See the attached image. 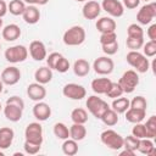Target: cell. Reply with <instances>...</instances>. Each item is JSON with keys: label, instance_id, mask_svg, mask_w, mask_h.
<instances>
[{"label": "cell", "instance_id": "f1b7e54d", "mask_svg": "<svg viewBox=\"0 0 156 156\" xmlns=\"http://www.w3.org/2000/svg\"><path fill=\"white\" fill-rule=\"evenodd\" d=\"M26 10V4L23 0H11L7 5V11H10L13 16H22V13Z\"/></svg>", "mask_w": 156, "mask_h": 156}, {"label": "cell", "instance_id": "ab89813d", "mask_svg": "<svg viewBox=\"0 0 156 156\" xmlns=\"http://www.w3.org/2000/svg\"><path fill=\"white\" fill-rule=\"evenodd\" d=\"M143 51H144V55L146 57H154L156 55V41L149 40V41L144 43Z\"/></svg>", "mask_w": 156, "mask_h": 156}, {"label": "cell", "instance_id": "5b68a950", "mask_svg": "<svg viewBox=\"0 0 156 156\" xmlns=\"http://www.w3.org/2000/svg\"><path fill=\"white\" fill-rule=\"evenodd\" d=\"M118 84L121 85V88L123 89V93H127V94H130L135 90V88L138 87L139 84V76H138V72L134 71V69H128L126 71L122 77L119 78L118 80Z\"/></svg>", "mask_w": 156, "mask_h": 156}, {"label": "cell", "instance_id": "6da1fadb", "mask_svg": "<svg viewBox=\"0 0 156 156\" xmlns=\"http://www.w3.org/2000/svg\"><path fill=\"white\" fill-rule=\"evenodd\" d=\"M126 60H127L128 65L132 66L134 68V71H136L138 73H146L150 68L149 58L144 54L139 52L138 50H130L127 54Z\"/></svg>", "mask_w": 156, "mask_h": 156}, {"label": "cell", "instance_id": "11a10c76", "mask_svg": "<svg viewBox=\"0 0 156 156\" xmlns=\"http://www.w3.org/2000/svg\"><path fill=\"white\" fill-rule=\"evenodd\" d=\"M2 88H4V83H2L1 79H0V94L2 93Z\"/></svg>", "mask_w": 156, "mask_h": 156}, {"label": "cell", "instance_id": "d6a6232c", "mask_svg": "<svg viewBox=\"0 0 156 156\" xmlns=\"http://www.w3.org/2000/svg\"><path fill=\"white\" fill-rule=\"evenodd\" d=\"M62 152L65 155H68V156H73L78 152V144L76 140L73 139H65L63 144H62Z\"/></svg>", "mask_w": 156, "mask_h": 156}, {"label": "cell", "instance_id": "83f0119b", "mask_svg": "<svg viewBox=\"0 0 156 156\" xmlns=\"http://www.w3.org/2000/svg\"><path fill=\"white\" fill-rule=\"evenodd\" d=\"M129 105H130V101L127 99V98H122V96H119V98H116V99H113V101H112V110H115L117 113H124L128 108H129Z\"/></svg>", "mask_w": 156, "mask_h": 156}, {"label": "cell", "instance_id": "8fae6325", "mask_svg": "<svg viewBox=\"0 0 156 156\" xmlns=\"http://www.w3.org/2000/svg\"><path fill=\"white\" fill-rule=\"evenodd\" d=\"M0 79L4 84L6 85H15L20 82L21 79V71L20 68H17L16 66H10L4 68V71L1 72Z\"/></svg>", "mask_w": 156, "mask_h": 156}, {"label": "cell", "instance_id": "277c9868", "mask_svg": "<svg viewBox=\"0 0 156 156\" xmlns=\"http://www.w3.org/2000/svg\"><path fill=\"white\" fill-rule=\"evenodd\" d=\"M101 143L111 150H119L123 147V136L113 129H106L100 134Z\"/></svg>", "mask_w": 156, "mask_h": 156}, {"label": "cell", "instance_id": "52a82bcc", "mask_svg": "<svg viewBox=\"0 0 156 156\" xmlns=\"http://www.w3.org/2000/svg\"><path fill=\"white\" fill-rule=\"evenodd\" d=\"M24 138L27 141L41 145L43 144V127L39 122H32L29 123L24 129Z\"/></svg>", "mask_w": 156, "mask_h": 156}, {"label": "cell", "instance_id": "3957f363", "mask_svg": "<svg viewBox=\"0 0 156 156\" xmlns=\"http://www.w3.org/2000/svg\"><path fill=\"white\" fill-rule=\"evenodd\" d=\"M89 112L98 119L101 118V116L110 108L108 104L106 101H104L101 98L96 96V95H90L88 99H87V102H85Z\"/></svg>", "mask_w": 156, "mask_h": 156}, {"label": "cell", "instance_id": "816d5d0a", "mask_svg": "<svg viewBox=\"0 0 156 156\" xmlns=\"http://www.w3.org/2000/svg\"><path fill=\"white\" fill-rule=\"evenodd\" d=\"M134 154H135V151H132V150H128V149H124L123 151L119 152L121 156H124V155H127V156H134Z\"/></svg>", "mask_w": 156, "mask_h": 156}, {"label": "cell", "instance_id": "f5cc1de1", "mask_svg": "<svg viewBox=\"0 0 156 156\" xmlns=\"http://www.w3.org/2000/svg\"><path fill=\"white\" fill-rule=\"evenodd\" d=\"M49 2V0H34L35 5H46Z\"/></svg>", "mask_w": 156, "mask_h": 156}, {"label": "cell", "instance_id": "9c48e42d", "mask_svg": "<svg viewBox=\"0 0 156 156\" xmlns=\"http://www.w3.org/2000/svg\"><path fill=\"white\" fill-rule=\"evenodd\" d=\"M63 96L71 99V100H82L87 95V90L83 85L77 83H68L62 88Z\"/></svg>", "mask_w": 156, "mask_h": 156}, {"label": "cell", "instance_id": "681fc988", "mask_svg": "<svg viewBox=\"0 0 156 156\" xmlns=\"http://www.w3.org/2000/svg\"><path fill=\"white\" fill-rule=\"evenodd\" d=\"M146 34H147V37H149L150 40L156 41V24H151V26L149 27Z\"/></svg>", "mask_w": 156, "mask_h": 156}, {"label": "cell", "instance_id": "4dcf8cb0", "mask_svg": "<svg viewBox=\"0 0 156 156\" xmlns=\"http://www.w3.org/2000/svg\"><path fill=\"white\" fill-rule=\"evenodd\" d=\"M100 119L104 122V124H106V126H108V127H112V126H115V124L118 123V113H117L115 110H112V108L110 107V108L101 116Z\"/></svg>", "mask_w": 156, "mask_h": 156}, {"label": "cell", "instance_id": "6f0895ef", "mask_svg": "<svg viewBox=\"0 0 156 156\" xmlns=\"http://www.w3.org/2000/svg\"><path fill=\"white\" fill-rule=\"evenodd\" d=\"M0 156H4V152L1 151V149H0Z\"/></svg>", "mask_w": 156, "mask_h": 156}, {"label": "cell", "instance_id": "7bdbcfd3", "mask_svg": "<svg viewBox=\"0 0 156 156\" xmlns=\"http://www.w3.org/2000/svg\"><path fill=\"white\" fill-rule=\"evenodd\" d=\"M40 147L41 145H38V144H34V143H30V141H24L23 144V149H24V152L28 154V155H35L40 151Z\"/></svg>", "mask_w": 156, "mask_h": 156}, {"label": "cell", "instance_id": "cb8c5ba5", "mask_svg": "<svg viewBox=\"0 0 156 156\" xmlns=\"http://www.w3.org/2000/svg\"><path fill=\"white\" fill-rule=\"evenodd\" d=\"M22 112H23V110L15 105L6 104L4 107V115L10 122H18L22 118Z\"/></svg>", "mask_w": 156, "mask_h": 156}, {"label": "cell", "instance_id": "74e56055", "mask_svg": "<svg viewBox=\"0 0 156 156\" xmlns=\"http://www.w3.org/2000/svg\"><path fill=\"white\" fill-rule=\"evenodd\" d=\"M122 94H123V89L121 88V85L118 83H113V82L111 83L108 90L106 91V95L108 98H111V99L119 98V96H122Z\"/></svg>", "mask_w": 156, "mask_h": 156}, {"label": "cell", "instance_id": "bcb514c9", "mask_svg": "<svg viewBox=\"0 0 156 156\" xmlns=\"http://www.w3.org/2000/svg\"><path fill=\"white\" fill-rule=\"evenodd\" d=\"M61 56H62V54H60V52H51L49 56H46V63H48V67L51 68V69H54L56 62L58 61V58H60Z\"/></svg>", "mask_w": 156, "mask_h": 156}, {"label": "cell", "instance_id": "f546056e", "mask_svg": "<svg viewBox=\"0 0 156 156\" xmlns=\"http://www.w3.org/2000/svg\"><path fill=\"white\" fill-rule=\"evenodd\" d=\"M71 119L73 123L84 124L88 122V112L82 107H77L71 112Z\"/></svg>", "mask_w": 156, "mask_h": 156}, {"label": "cell", "instance_id": "c3c4849f", "mask_svg": "<svg viewBox=\"0 0 156 156\" xmlns=\"http://www.w3.org/2000/svg\"><path fill=\"white\" fill-rule=\"evenodd\" d=\"M140 1L141 0H123V6L124 7H127V9H136L138 6H139V4H140Z\"/></svg>", "mask_w": 156, "mask_h": 156}, {"label": "cell", "instance_id": "e575fe53", "mask_svg": "<svg viewBox=\"0 0 156 156\" xmlns=\"http://www.w3.org/2000/svg\"><path fill=\"white\" fill-rule=\"evenodd\" d=\"M127 37H130V38H144V30L139 24L132 23L127 28Z\"/></svg>", "mask_w": 156, "mask_h": 156}, {"label": "cell", "instance_id": "9f6ffc18", "mask_svg": "<svg viewBox=\"0 0 156 156\" xmlns=\"http://www.w3.org/2000/svg\"><path fill=\"white\" fill-rule=\"evenodd\" d=\"M2 28V17H0V29Z\"/></svg>", "mask_w": 156, "mask_h": 156}, {"label": "cell", "instance_id": "4fadbf2b", "mask_svg": "<svg viewBox=\"0 0 156 156\" xmlns=\"http://www.w3.org/2000/svg\"><path fill=\"white\" fill-rule=\"evenodd\" d=\"M28 52L30 55V57L35 61H43L46 58L48 54H46V48H45V44L40 40H33L30 44H29V48H28Z\"/></svg>", "mask_w": 156, "mask_h": 156}, {"label": "cell", "instance_id": "db71d44e", "mask_svg": "<svg viewBox=\"0 0 156 156\" xmlns=\"http://www.w3.org/2000/svg\"><path fill=\"white\" fill-rule=\"evenodd\" d=\"M24 2H27V4H29V5H34V0H23Z\"/></svg>", "mask_w": 156, "mask_h": 156}, {"label": "cell", "instance_id": "91938a15", "mask_svg": "<svg viewBox=\"0 0 156 156\" xmlns=\"http://www.w3.org/2000/svg\"><path fill=\"white\" fill-rule=\"evenodd\" d=\"M1 108H2V107H1V104H0V111H1Z\"/></svg>", "mask_w": 156, "mask_h": 156}, {"label": "cell", "instance_id": "603a6c76", "mask_svg": "<svg viewBox=\"0 0 156 156\" xmlns=\"http://www.w3.org/2000/svg\"><path fill=\"white\" fill-rule=\"evenodd\" d=\"M34 78L38 83L40 84H48L49 82H51L52 79V69L49 68L48 66H43V67H39L35 72H34Z\"/></svg>", "mask_w": 156, "mask_h": 156}, {"label": "cell", "instance_id": "7c38bea8", "mask_svg": "<svg viewBox=\"0 0 156 156\" xmlns=\"http://www.w3.org/2000/svg\"><path fill=\"white\" fill-rule=\"evenodd\" d=\"M101 9L112 17H121L124 13V6L118 0H102Z\"/></svg>", "mask_w": 156, "mask_h": 156}, {"label": "cell", "instance_id": "d590c367", "mask_svg": "<svg viewBox=\"0 0 156 156\" xmlns=\"http://www.w3.org/2000/svg\"><path fill=\"white\" fill-rule=\"evenodd\" d=\"M139 140L140 139L135 138L134 135H127L126 138H123V147L132 151H136L139 146Z\"/></svg>", "mask_w": 156, "mask_h": 156}, {"label": "cell", "instance_id": "7dc6e473", "mask_svg": "<svg viewBox=\"0 0 156 156\" xmlns=\"http://www.w3.org/2000/svg\"><path fill=\"white\" fill-rule=\"evenodd\" d=\"M6 104H10V105H15L20 108H24V101L22 98L17 96V95H13V96H10L7 100H6Z\"/></svg>", "mask_w": 156, "mask_h": 156}, {"label": "cell", "instance_id": "94428289", "mask_svg": "<svg viewBox=\"0 0 156 156\" xmlns=\"http://www.w3.org/2000/svg\"><path fill=\"white\" fill-rule=\"evenodd\" d=\"M0 49H1V44H0Z\"/></svg>", "mask_w": 156, "mask_h": 156}, {"label": "cell", "instance_id": "60d3db41", "mask_svg": "<svg viewBox=\"0 0 156 156\" xmlns=\"http://www.w3.org/2000/svg\"><path fill=\"white\" fill-rule=\"evenodd\" d=\"M68 68H69V61L62 55V56L58 58V61L56 62L54 69L57 71V72H60V73H65V72L68 71Z\"/></svg>", "mask_w": 156, "mask_h": 156}, {"label": "cell", "instance_id": "1f68e13d", "mask_svg": "<svg viewBox=\"0 0 156 156\" xmlns=\"http://www.w3.org/2000/svg\"><path fill=\"white\" fill-rule=\"evenodd\" d=\"M54 134H55L56 138H58L61 140H65V139L69 138V129L65 123L57 122V123L54 124Z\"/></svg>", "mask_w": 156, "mask_h": 156}, {"label": "cell", "instance_id": "ee69618b", "mask_svg": "<svg viewBox=\"0 0 156 156\" xmlns=\"http://www.w3.org/2000/svg\"><path fill=\"white\" fill-rule=\"evenodd\" d=\"M117 40V35H116V32H108V33H101L100 35V44L101 45H105V44H110V43H113Z\"/></svg>", "mask_w": 156, "mask_h": 156}, {"label": "cell", "instance_id": "9a60e30c", "mask_svg": "<svg viewBox=\"0 0 156 156\" xmlns=\"http://www.w3.org/2000/svg\"><path fill=\"white\" fill-rule=\"evenodd\" d=\"M27 95L33 101H41L46 96V89L44 88L43 84H40L38 82L30 83L27 87Z\"/></svg>", "mask_w": 156, "mask_h": 156}, {"label": "cell", "instance_id": "7a4b0ae2", "mask_svg": "<svg viewBox=\"0 0 156 156\" xmlns=\"http://www.w3.org/2000/svg\"><path fill=\"white\" fill-rule=\"evenodd\" d=\"M85 29L82 26H72L63 33L62 40L67 46H78L85 41Z\"/></svg>", "mask_w": 156, "mask_h": 156}, {"label": "cell", "instance_id": "680465c9", "mask_svg": "<svg viewBox=\"0 0 156 156\" xmlns=\"http://www.w3.org/2000/svg\"><path fill=\"white\" fill-rule=\"evenodd\" d=\"M76 1H78V2H82V1H87V0H76Z\"/></svg>", "mask_w": 156, "mask_h": 156}, {"label": "cell", "instance_id": "2e32d148", "mask_svg": "<svg viewBox=\"0 0 156 156\" xmlns=\"http://www.w3.org/2000/svg\"><path fill=\"white\" fill-rule=\"evenodd\" d=\"M33 116L39 122H44L51 116V107L46 102L37 101V104L33 106Z\"/></svg>", "mask_w": 156, "mask_h": 156}, {"label": "cell", "instance_id": "ba28073f", "mask_svg": "<svg viewBox=\"0 0 156 156\" xmlns=\"http://www.w3.org/2000/svg\"><path fill=\"white\" fill-rule=\"evenodd\" d=\"M93 68H94L95 73H98L100 76H107V74L112 73V71L115 68V63H113V60L110 58L108 56H100L94 61Z\"/></svg>", "mask_w": 156, "mask_h": 156}, {"label": "cell", "instance_id": "b9f144b4", "mask_svg": "<svg viewBox=\"0 0 156 156\" xmlns=\"http://www.w3.org/2000/svg\"><path fill=\"white\" fill-rule=\"evenodd\" d=\"M146 106H147V101L144 96H135L133 98V100L130 101V105L129 107H134V108H141V110H146Z\"/></svg>", "mask_w": 156, "mask_h": 156}, {"label": "cell", "instance_id": "44dd1931", "mask_svg": "<svg viewBox=\"0 0 156 156\" xmlns=\"http://www.w3.org/2000/svg\"><path fill=\"white\" fill-rule=\"evenodd\" d=\"M126 121H128L129 123H139L141 122L145 116H146V110H141V108H134V107H129L126 112Z\"/></svg>", "mask_w": 156, "mask_h": 156}, {"label": "cell", "instance_id": "f907efd6", "mask_svg": "<svg viewBox=\"0 0 156 156\" xmlns=\"http://www.w3.org/2000/svg\"><path fill=\"white\" fill-rule=\"evenodd\" d=\"M7 13V4L4 0H0V17H4Z\"/></svg>", "mask_w": 156, "mask_h": 156}, {"label": "cell", "instance_id": "7402d4cb", "mask_svg": "<svg viewBox=\"0 0 156 156\" xmlns=\"http://www.w3.org/2000/svg\"><path fill=\"white\" fill-rule=\"evenodd\" d=\"M112 80L110 78H95L91 82V89L95 94H106Z\"/></svg>", "mask_w": 156, "mask_h": 156}, {"label": "cell", "instance_id": "8d00e7d4", "mask_svg": "<svg viewBox=\"0 0 156 156\" xmlns=\"http://www.w3.org/2000/svg\"><path fill=\"white\" fill-rule=\"evenodd\" d=\"M126 45L130 50H139L144 45V38H130V37H127Z\"/></svg>", "mask_w": 156, "mask_h": 156}, {"label": "cell", "instance_id": "d6986e66", "mask_svg": "<svg viewBox=\"0 0 156 156\" xmlns=\"http://www.w3.org/2000/svg\"><path fill=\"white\" fill-rule=\"evenodd\" d=\"M22 17H23V20H24L26 23H28V24H35L40 20V11L34 5H28V6H26V10L22 13Z\"/></svg>", "mask_w": 156, "mask_h": 156}, {"label": "cell", "instance_id": "6125c7cd", "mask_svg": "<svg viewBox=\"0 0 156 156\" xmlns=\"http://www.w3.org/2000/svg\"><path fill=\"white\" fill-rule=\"evenodd\" d=\"M144 1H149V0H144Z\"/></svg>", "mask_w": 156, "mask_h": 156}, {"label": "cell", "instance_id": "e0dca14e", "mask_svg": "<svg viewBox=\"0 0 156 156\" xmlns=\"http://www.w3.org/2000/svg\"><path fill=\"white\" fill-rule=\"evenodd\" d=\"M1 35L6 41H15L21 37V28L15 23H10L2 28Z\"/></svg>", "mask_w": 156, "mask_h": 156}, {"label": "cell", "instance_id": "ac0fdd59", "mask_svg": "<svg viewBox=\"0 0 156 156\" xmlns=\"http://www.w3.org/2000/svg\"><path fill=\"white\" fill-rule=\"evenodd\" d=\"M15 132L10 127H2L0 128V149L5 150L9 149L13 141Z\"/></svg>", "mask_w": 156, "mask_h": 156}, {"label": "cell", "instance_id": "ffe728a7", "mask_svg": "<svg viewBox=\"0 0 156 156\" xmlns=\"http://www.w3.org/2000/svg\"><path fill=\"white\" fill-rule=\"evenodd\" d=\"M96 29L100 33H108V32H115L116 30V21L112 20L111 17H101L96 21Z\"/></svg>", "mask_w": 156, "mask_h": 156}, {"label": "cell", "instance_id": "f35d334b", "mask_svg": "<svg viewBox=\"0 0 156 156\" xmlns=\"http://www.w3.org/2000/svg\"><path fill=\"white\" fill-rule=\"evenodd\" d=\"M132 135H134V136L138 138V139H144V138H146L145 124H143L141 122L134 123V127L132 128Z\"/></svg>", "mask_w": 156, "mask_h": 156}, {"label": "cell", "instance_id": "8992f818", "mask_svg": "<svg viewBox=\"0 0 156 156\" xmlns=\"http://www.w3.org/2000/svg\"><path fill=\"white\" fill-rule=\"evenodd\" d=\"M28 57V49L24 45H13L5 50V58L11 63L26 61Z\"/></svg>", "mask_w": 156, "mask_h": 156}, {"label": "cell", "instance_id": "4316f807", "mask_svg": "<svg viewBox=\"0 0 156 156\" xmlns=\"http://www.w3.org/2000/svg\"><path fill=\"white\" fill-rule=\"evenodd\" d=\"M138 151L143 155H146V156H152L156 150H155V146H154V143L147 139V138H144V139H140L139 140V146H138Z\"/></svg>", "mask_w": 156, "mask_h": 156}, {"label": "cell", "instance_id": "5bb4252c", "mask_svg": "<svg viewBox=\"0 0 156 156\" xmlns=\"http://www.w3.org/2000/svg\"><path fill=\"white\" fill-rule=\"evenodd\" d=\"M101 12V5L95 1V0H90V1H87L82 9V15L84 18L87 20H95L99 17Z\"/></svg>", "mask_w": 156, "mask_h": 156}, {"label": "cell", "instance_id": "f6af8a7d", "mask_svg": "<svg viewBox=\"0 0 156 156\" xmlns=\"http://www.w3.org/2000/svg\"><path fill=\"white\" fill-rule=\"evenodd\" d=\"M101 49L104 51V54H106L107 56H111V55H115L117 51H118V41H113V43H110V44H105V45H101Z\"/></svg>", "mask_w": 156, "mask_h": 156}, {"label": "cell", "instance_id": "30bf717a", "mask_svg": "<svg viewBox=\"0 0 156 156\" xmlns=\"http://www.w3.org/2000/svg\"><path fill=\"white\" fill-rule=\"evenodd\" d=\"M156 17V4L150 2L140 7L136 13V21L140 24H149Z\"/></svg>", "mask_w": 156, "mask_h": 156}, {"label": "cell", "instance_id": "484cf974", "mask_svg": "<svg viewBox=\"0 0 156 156\" xmlns=\"http://www.w3.org/2000/svg\"><path fill=\"white\" fill-rule=\"evenodd\" d=\"M87 136V128L84 127V124L80 123H73L69 127V138L76 140V141H80Z\"/></svg>", "mask_w": 156, "mask_h": 156}, {"label": "cell", "instance_id": "d4e9b609", "mask_svg": "<svg viewBox=\"0 0 156 156\" xmlns=\"http://www.w3.org/2000/svg\"><path fill=\"white\" fill-rule=\"evenodd\" d=\"M73 72L77 77H85L90 72V65L84 58H78L73 63Z\"/></svg>", "mask_w": 156, "mask_h": 156}, {"label": "cell", "instance_id": "836d02e7", "mask_svg": "<svg viewBox=\"0 0 156 156\" xmlns=\"http://www.w3.org/2000/svg\"><path fill=\"white\" fill-rule=\"evenodd\" d=\"M145 129L147 139H154L156 136V116H151L147 118L145 123Z\"/></svg>", "mask_w": 156, "mask_h": 156}]
</instances>
